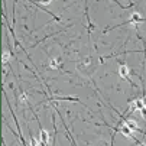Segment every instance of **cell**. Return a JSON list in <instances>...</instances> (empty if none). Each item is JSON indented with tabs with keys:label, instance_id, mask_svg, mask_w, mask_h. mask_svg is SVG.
I'll return each mask as SVG.
<instances>
[{
	"label": "cell",
	"instance_id": "6da1fadb",
	"mask_svg": "<svg viewBox=\"0 0 146 146\" xmlns=\"http://www.w3.org/2000/svg\"><path fill=\"white\" fill-rule=\"evenodd\" d=\"M145 106H146V104H145L143 98H136V100H133V101L130 103L129 110H130V111H140Z\"/></svg>",
	"mask_w": 146,
	"mask_h": 146
},
{
	"label": "cell",
	"instance_id": "7a4b0ae2",
	"mask_svg": "<svg viewBox=\"0 0 146 146\" xmlns=\"http://www.w3.org/2000/svg\"><path fill=\"white\" fill-rule=\"evenodd\" d=\"M119 130L124 135V136H126V137H130V139H133V130L127 126V124L126 123H124V124H121V126L119 127Z\"/></svg>",
	"mask_w": 146,
	"mask_h": 146
},
{
	"label": "cell",
	"instance_id": "3957f363",
	"mask_svg": "<svg viewBox=\"0 0 146 146\" xmlns=\"http://www.w3.org/2000/svg\"><path fill=\"white\" fill-rule=\"evenodd\" d=\"M39 140L42 142L44 146H46L49 143V135H48V132L45 129H40V132H39Z\"/></svg>",
	"mask_w": 146,
	"mask_h": 146
},
{
	"label": "cell",
	"instance_id": "277c9868",
	"mask_svg": "<svg viewBox=\"0 0 146 146\" xmlns=\"http://www.w3.org/2000/svg\"><path fill=\"white\" fill-rule=\"evenodd\" d=\"M129 72H130V70H129V67L127 65H120V68H119V75L121 77V78H126V80H129Z\"/></svg>",
	"mask_w": 146,
	"mask_h": 146
},
{
	"label": "cell",
	"instance_id": "5b68a950",
	"mask_svg": "<svg viewBox=\"0 0 146 146\" xmlns=\"http://www.w3.org/2000/svg\"><path fill=\"white\" fill-rule=\"evenodd\" d=\"M61 65H62V59H61L59 56L52 58V59H51V62H49V67H51L52 70H56V68H59Z\"/></svg>",
	"mask_w": 146,
	"mask_h": 146
},
{
	"label": "cell",
	"instance_id": "8992f818",
	"mask_svg": "<svg viewBox=\"0 0 146 146\" xmlns=\"http://www.w3.org/2000/svg\"><path fill=\"white\" fill-rule=\"evenodd\" d=\"M129 22H130L132 25H136L137 22H142V16H140L139 13H132V16H130V19H129Z\"/></svg>",
	"mask_w": 146,
	"mask_h": 146
},
{
	"label": "cell",
	"instance_id": "52a82bcc",
	"mask_svg": "<svg viewBox=\"0 0 146 146\" xmlns=\"http://www.w3.org/2000/svg\"><path fill=\"white\" fill-rule=\"evenodd\" d=\"M124 123H126V124H127V126H129V127H130V129H132L133 132L139 130V129H137V123H136L135 120H130V119H127V120L124 121Z\"/></svg>",
	"mask_w": 146,
	"mask_h": 146
},
{
	"label": "cell",
	"instance_id": "ba28073f",
	"mask_svg": "<svg viewBox=\"0 0 146 146\" xmlns=\"http://www.w3.org/2000/svg\"><path fill=\"white\" fill-rule=\"evenodd\" d=\"M19 101L22 103V104H28V96L25 93H22V94H20V97H19Z\"/></svg>",
	"mask_w": 146,
	"mask_h": 146
},
{
	"label": "cell",
	"instance_id": "9c48e42d",
	"mask_svg": "<svg viewBox=\"0 0 146 146\" xmlns=\"http://www.w3.org/2000/svg\"><path fill=\"white\" fill-rule=\"evenodd\" d=\"M9 59H10V54H9V51H5V52H3V64H5V65L7 64Z\"/></svg>",
	"mask_w": 146,
	"mask_h": 146
},
{
	"label": "cell",
	"instance_id": "30bf717a",
	"mask_svg": "<svg viewBox=\"0 0 146 146\" xmlns=\"http://www.w3.org/2000/svg\"><path fill=\"white\" fill-rule=\"evenodd\" d=\"M38 2H39V3H42V5H49L52 0H38Z\"/></svg>",
	"mask_w": 146,
	"mask_h": 146
},
{
	"label": "cell",
	"instance_id": "8fae6325",
	"mask_svg": "<svg viewBox=\"0 0 146 146\" xmlns=\"http://www.w3.org/2000/svg\"><path fill=\"white\" fill-rule=\"evenodd\" d=\"M98 146H106V145H104V143H100V145H98Z\"/></svg>",
	"mask_w": 146,
	"mask_h": 146
},
{
	"label": "cell",
	"instance_id": "7c38bea8",
	"mask_svg": "<svg viewBox=\"0 0 146 146\" xmlns=\"http://www.w3.org/2000/svg\"><path fill=\"white\" fill-rule=\"evenodd\" d=\"M143 101H145V104H146V97H143Z\"/></svg>",
	"mask_w": 146,
	"mask_h": 146
},
{
	"label": "cell",
	"instance_id": "4fadbf2b",
	"mask_svg": "<svg viewBox=\"0 0 146 146\" xmlns=\"http://www.w3.org/2000/svg\"><path fill=\"white\" fill-rule=\"evenodd\" d=\"M137 146H146V145H143V143H140V145H137Z\"/></svg>",
	"mask_w": 146,
	"mask_h": 146
}]
</instances>
